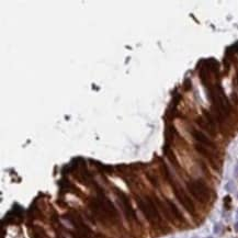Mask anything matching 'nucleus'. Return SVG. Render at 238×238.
<instances>
[{
  "instance_id": "nucleus-5",
  "label": "nucleus",
  "mask_w": 238,
  "mask_h": 238,
  "mask_svg": "<svg viewBox=\"0 0 238 238\" xmlns=\"http://www.w3.org/2000/svg\"><path fill=\"white\" fill-rule=\"evenodd\" d=\"M191 134L194 137V140H198L202 146L204 147H214V144L208 140L205 135L202 133L201 131H198V129H192L191 131Z\"/></svg>"
},
{
  "instance_id": "nucleus-6",
  "label": "nucleus",
  "mask_w": 238,
  "mask_h": 238,
  "mask_svg": "<svg viewBox=\"0 0 238 238\" xmlns=\"http://www.w3.org/2000/svg\"><path fill=\"white\" fill-rule=\"evenodd\" d=\"M166 203H167V205H168V211H169V213H170L175 218H177V220H183L182 214H181V212L178 210V208L176 206V204H175L173 202H171L170 200H166Z\"/></svg>"
},
{
  "instance_id": "nucleus-1",
  "label": "nucleus",
  "mask_w": 238,
  "mask_h": 238,
  "mask_svg": "<svg viewBox=\"0 0 238 238\" xmlns=\"http://www.w3.org/2000/svg\"><path fill=\"white\" fill-rule=\"evenodd\" d=\"M188 190L190 193L196 198L198 201L200 202H206L210 199V191L208 188L202 182L201 180H193L187 183Z\"/></svg>"
},
{
  "instance_id": "nucleus-2",
  "label": "nucleus",
  "mask_w": 238,
  "mask_h": 238,
  "mask_svg": "<svg viewBox=\"0 0 238 238\" xmlns=\"http://www.w3.org/2000/svg\"><path fill=\"white\" fill-rule=\"evenodd\" d=\"M138 206L140 210L142 211V213L145 215L147 220L152 223H156L160 220V216L157 211V208L155 206L153 202L149 199H145V200H138Z\"/></svg>"
},
{
  "instance_id": "nucleus-4",
  "label": "nucleus",
  "mask_w": 238,
  "mask_h": 238,
  "mask_svg": "<svg viewBox=\"0 0 238 238\" xmlns=\"http://www.w3.org/2000/svg\"><path fill=\"white\" fill-rule=\"evenodd\" d=\"M119 198H120V201H121V205H122V208L124 211L125 215L127 216V218H135V212L131 203L128 201V199L126 198V196L122 193L121 191L119 192Z\"/></svg>"
},
{
  "instance_id": "nucleus-7",
  "label": "nucleus",
  "mask_w": 238,
  "mask_h": 238,
  "mask_svg": "<svg viewBox=\"0 0 238 238\" xmlns=\"http://www.w3.org/2000/svg\"><path fill=\"white\" fill-rule=\"evenodd\" d=\"M235 231H236V232H238V222L236 223V224H235Z\"/></svg>"
},
{
  "instance_id": "nucleus-3",
  "label": "nucleus",
  "mask_w": 238,
  "mask_h": 238,
  "mask_svg": "<svg viewBox=\"0 0 238 238\" xmlns=\"http://www.w3.org/2000/svg\"><path fill=\"white\" fill-rule=\"evenodd\" d=\"M175 194H176V196H177L178 201L181 203V205H182L183 208H185L189 213H191V214L194 213V205H193V202L191 201V199L183 192L182 189L176 188V187H175Z\"/></svg>"
},
{
  "instance_id": "nucleus-8",
  "label": "nucleus",
  "mask_w": 238,
  "mask_h": 238,
  "mask_svg": "<svg viewBox=\"0 0 238 238\" xmlns=\"http://www.w3.org/2000/svg\"><path fill=\"white\" fill-rule=\"evenodd\" d=\"M208 238H212V237H208Z\"/></svg>"
}]
</instances>
